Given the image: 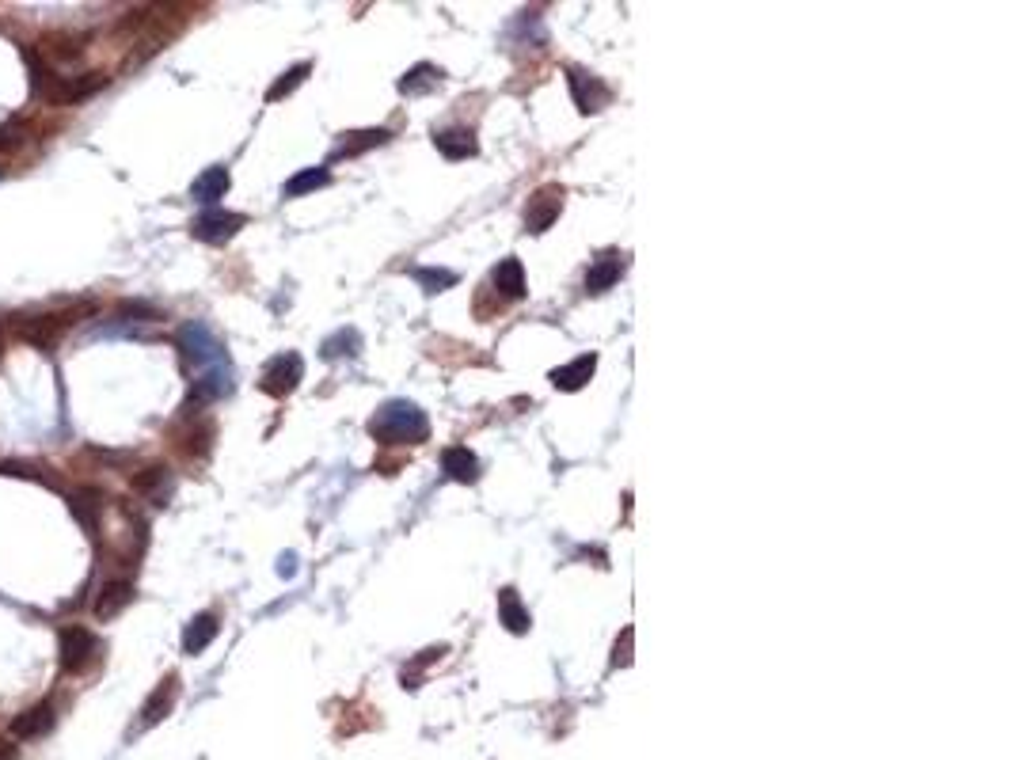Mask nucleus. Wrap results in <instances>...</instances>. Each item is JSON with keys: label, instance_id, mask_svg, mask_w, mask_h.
Masks as SVG:
<instances>
[{"label": "nucleus", "instance_id": "f257e3e1", "mask_svg": "<svg viewBox=\"0 0 1015 760\" xmlns=\"http://www.w3.org/2000/svg\"><path fill=\"white\" fill-rule=\"evenodd\" d=\"M369 434L377 437V441H384V445H419V441H426V434H430V422H426V415H422L415 403L392 399V403H384L381 411L373 415Z\"/></svg>", "mask_w": 1015, "mask_h": 760}, {"label": "nucleus", "instance_id": "f03ea898", "mask_svg": "<svg viewBox=\"0 0 1015 760\" xmlns=\"http://www.w3.org/2000/svg\"><path fill=\"white\" fill-rule=\"evenodd\" d=\"M99 650V639L92 627L84 624H65L58 631V665L61 673H84Z\"/></svg>", "mask_w": 1015, "mask_h": 760}, {"label": "nucleus", "instance_id": "7ed1b4c3", "mask_svg": "<svg viewBox=\"0 0 1015 760\" xmlns=\"http://www.w3.org/2000/svg\"><path fill=\"white\" fill-rule=\"evenodd\" d=\"M179 354L187 365H198V369H210V365H225V350H221V342L213 335L206 323H187L183 331H179Z\"/></svg>", "mask_w": 1015, "mask_h": 760}, {"label": "nucleus", "instance_id": "20e7f679", "mask_svg": "<svg viewBox=\"0 0 1015 760\" xmlns=\"http://www.w3.org/2000/svg\"><path fill=\"white\" fill-rule=\"evenodd\" d=\"M487 297H495L498 312L510 301H521V297H525V270H521L518 259H502V263L491 270L487 285L479 289V301H487Z\"/></svg>", "mask_w": 1015, "mask_h": 760}, {"label": "nucleus", "instance_id": "39448f33", "mask_svg": "<svg viewBox=\"0 0 1015 760\" xmlns=\"http://www.w3.org/2000/svg\"><path fill=\"white\" fill-rule=\"evenodd\" d=\"M301 377H305V361H301V354L286 350V354H278V358L267 361V369H263V380H259V388H263L267 396H274V399H286L289 392L301 384Z\"/></svg>", "mask_w": 1015, "mask_h": 760}, {"label": "nucleus", "instance_id": "423d86ee", "mask_svg": "<svg viewBox=\"0 0 1015 760\" xmlns=\"http://www.w3.org/2000/svg\"><path fill=\"white\" fill-rule=\"evenodd\" d=\"M244 225H248L244 213H229V209L213 206L194 217L191 232H194V240H202V244H225V240H232Z\"/></svg>", "mask_w": 1015, "mask_h": 760}, {"label": "nucleus", "instance_id": "0eeeda50", "mask_svg": "<svg viewBox=\"0 0 1015 760\" xmlns=\"http://www.w3.org/2000/svg\"><path fill=\"white\" fill-rule=\"evenodd\" d=\"M54 726H58V703L42 700V703L27 707V711H20V715L12 719V738L16 741H39V738H46Z\"/></svg>", "mask_w": 1015, "mask_h": 760}, {"label": "nucleus", "instance_id": "6e6552de", "mask_svg": "<svg viewBox=\"0 0 1015 760\" xmlns=\"http://www.w3.org/2000/svg\"><path fill=\"white\" fill-rule=\"evenodd\" d=\"M567 80H571V92H575V103L582 114H597L609 99H613L609 84H605L601 76L586 73V69H567Z\"/></svg>", "mask_w": 1015, "mask_h": 760}, {"label": "nucleus", "instance_id": "1a4fd4ad", "mask_svg": "<svg viewBox=\"0 0 1015 760\" xmlns=\"http://www.w3.org/2000/svg\"><path fill=\"white\" fill-rule=\"evenodd\" d=\"M559 209H563V187H556V183L540 187L537 194L529 198V206H525V228H529V232L552 228L559 217Z\"/></svg>", "mask_w": 1015, "mask_h": 760}, {"label": "nucleus", "instance_id": "9d476101", "mask_svg": "<svg viewBox=\"0 0 1015 760\" xmlns=\"http://www.w3.org/2000/svg\"><path fill=\"white\" fill-rule=\"evenodd\" d=\"M73 316L69 312H58V316H35L31 323H20V339L31 342V346H42V350H50L54 342L73 327Z\"/></svg>", "mask_w": 1015, "mask_h": 760}, {"label": "nucleus", "instance_id": "9b49d317", "mask_svg": "<svg viewBox=\"0 0 1015 760\" xmlns=\"http://www.w3.org/2000/svg\"><path fill=\"white\" fill-rule=\"evenodd\" d=\"M175 700H179V677H175V673H168V677H164V681L153 688V696L145 700V707H141V726H156V722L168 719V715H172V707H175Z\"/></svg>", "mask_w": 1015, "mask_h": 760}, {"label": "nucleus", "instance_id": "f8f14e48", "mask_svg": "<svg viewBox=\"0 0 1015 760\" xmlns=\"http://www.w3.org/2000/svg\"><path fill=\"white\" fill-rule=\"evenodd\" d=\"M130 601H134V586L126 578H111L96 593L92 612H96V620H115V616H122V608H130Z\"/></svg>", "mask_w": 1015, "mask_h": 760}, {"label": "nucleus", "instance_id": "ddd939ff", "mask_svg": "<svg viewBox=\"0 0 1015 760\" xmlns=\"http://www.w3.org/2000/svg\"><path fill=\"white\" fill-rule=\"evenodd\" d=\"M134 491L141 498H149L156 506H164V498L172 494V472L164 468V464H149V468H141L134 475Z\"/></svg>", "mask_w": 1015, "mask_h": 760}, {"label": "nucleus", "instance_id": "4468645a", "mask_svg": "<svg viewBox=\"0 0 1015 760\" xmlns=\"http://www.w3.org/2000/svg\"><path fill=\"white\" fill-rule=\"evenodd\" d=\"M434 145L445 160H468L476 156V137L464 126H449V130H434Z\"/></svg>", "mask_w": 1015, "mask_h": 760}, {"label": "nucleus", "instance_id": "2eb2a0df", "mask_svg": "<svg viewBox=\"0 0 1015 760\" xmlns=\"http://www.w3.org/2000/svg\"><path fill=\"white\" fill-rule=\"evenodd\" d=\"M217 631H221L217 616L213 612H198L191 624L183 627V654H202L217 639Z\"/></svg>", "mask_w": 1015, "mask_h": 760}, {"label": "nucleus", "instance_id": "dca6fc26", "mask_svg": "<svg viewBox=\"0 0 1015 760\" xmlns=\"http://www.w3.org/2000/svg\"><path fill=\"white\" fill-rule=\"evenodd\" d=\"M225 190H229V171L221 168H206L198 179H194V187H191V198L194 202H202V206H217L221 198H225Z\"/></svg>", "mask_w": 1015, "mask_h": 760}, {"label": "nucleus", "instance_id": "f3484780", "mask_svg": "<svg viewBox=\"0 0 1015 760\" xmlns=\"http://www.w3.org/2000/svg\"><path fill=\"white\" fill-rule=\"evenodd\" d=\"M498 620L506 624V631H514V635H525L529 631V608L521 605V597H518V589H498Z\"/></svg>", "mask_w": 1015, "mask_h": 760}, {"label": "nucleus", "instance_id": "a211bd4d", "mask_svg": "<svg viewBox=\"0 0 1015 760\" xmlns=\"http://www.w3.org/2000/svg\"><path fill=\"white\" fill-rule=\"evenodd\" d=\"M441 468L449 479H457V483H476L479 479V460L464 445H453V449H445L441 453Z\"/></svg>", "mask_w": 1015, "mask_h": 760}, {"label": "nucleus", "instance_id": "6ab92c4d", "mask_svg": "<svg viewBox=\"0 0 1015 760\" xmlns=\"http://www.w3.org/2000/svg\"><path fill=\"white\" fill-rule=\"evenodd\" d=\"M620 274H624V259H620L616 251L601 255V259L590 266V274H586V293H605V289H613Z\"/></svg>", "mask_w": 1015, "mask_h": 760}, {"label": "nucleus", "instance_id": "aec40b11", "mask_svg": "<svg viewBox=\"0 0 1015 760\" xmlns=\"http://www.w3.org/2000/svg\"><path fill=\"white\" fill-rule=\"evenodd\" d=\"M594 369H597L594 354H582V358H575L571 365H563V369H552V384H556V388H563V392H578L586 380L594 377Z\"/></svg>", "mask_w": 1015, "mask_h": 760}, {"label": "nucleus", "instance_id": "412c9836", "mask_svg": "<svg viewBox=\"0 0 1015 760\" xmlns=\"http://www.w3.org/2000/svg\"><path fill=\"white\" fill-rule=\"evenodd\" d=\"M73 513H77V521L88 529V536L92 532H99V513H103V494L99 491H92V487H80V491H73Z\"/></svg>", "mask_w": 1015, "mask_h": 760}, {"label": "nucleus", "instance_id": "4be33fe9", "mask_svg": "<svg viewBox=\"0 0 1015 760\" xmlns=\"http://www.w3.org/2000/svg\"><path fill=\"white\" fill-rule=\"evenodd\" d=\"M438 84H441V69H434V65H415V69L400 80V92L403 95H426V92H434Z\"/></svg>", "mask_w": 1015, "mask_h": 760}, {"label": "nucleus", "instance_id": "5701e85b", "mask_svg": "<svg viewBox=\"0 0 1015 760\" xmlns=\"http://www.w3.org/2000/svg\"><path fill=\"white\" fill-rule=\"evenodd\" d=\"M327 183H331V171L327 168H305L286 183V198H301V194L320 190V187H327Z\"/></svg>", "mask_w": 1015, "mask_h": 760}, {"label": "nucleus", "instance_id": "b1692460", "mask_svg": "<svg viewBox=\"0 0 1015 760\" xmlns=\"http://www.w3.org/2000/svg\"><path fill=\"white\" fill-rule=\"evenodd\" d=\"M84 35H50L46 38V54L54 57V61H77L84 54Z\"/></svg>", "mask_w": 1015, "mask_h": 760}, {"label": "nucleus", "instance_id": "393cba45", "mask_svg": "<svg viewBox=\"0 0 1015 760\" xmlns=\"http://www.w3.org/2000/svg\"><path fill=\"white\" fill-rule=\"evenodd\" d=\"M346 141L335 149V156H358V152L373 149V145H384L388 141V130H362V133H343Z\"/></svg>", "mask_w": 1015, "mask_h": 760}, {"label": "nucleus", "instance_id": "a878e982", "mask_svg": "<svg viewBox=\"0 0 1015 760\" xmlns=\"http://www.w3.org/2000/svg\"><path fill=\"white\" fill-rule=\"evenodd\" d=\"M415 282L426 289V293H441V289H449V285L457 282V274L453 270H434V266H419L415 270Z\"/></svg>", "mask_w": 1015, "mask_h": 760}, {"label": "nucleus", "instance_id": "bb28decb", "mask_svg": "<svg viewBox=\"0 0 1015 760\" xmlns=\"http://www.w3.org/2000/svg\"><path fill=\"white\" fill-rule=\"evenodd\" d=\"M308 73H312V65H308V61H301V65H293V69H289V73H282V80H278V84L270 88L267 99H270V103H278V99L293 92V88H297V84H301V80H305Z\"/></svg>", "mask_w": 1015, "mask_h": 760}, {"label": "nucleus", "instance_id": "cd10ccee", "mask_svg": "<svg viewBox=\"0 0 1015 760\" xmlns=\"http://www.w3.org/2000/svg\"><path fill=\"white\" fill-rule=\"evenodd\" d=\"M23 141H27L23 122H4V126H0V152H16Z\"/></svg>", "mask_w": 1015, "mask_h": 760}, {"label": "nucleus", "instance_id": "c85d7f7f", "mask_svg": "<svg viewBox=\"0 0 1015 760\" xmlns=\"http://www.w3.org/2000/svg\"><path fill=\"white\" fill-rule=\"evenodd\" d=\"M0 760H16V745L12 741H0Z\"/></svg>", "mask_w": 1015, "mask_h": 760}, {"label": "nucleus", "instance_id": "c756f323", "mask_svg": "<svg viewBox=\"0 0 1015 760\" xmlns=\"http://www.w3.org/2000/svg\"><path fill=\"white\" fill-rule=\"evenodd\" d=\"M293 563H297L293 555H282V563H278V574H293Z\"/></svg>", "mask_w": 1015, "mask_h": 760}]
</instances>
